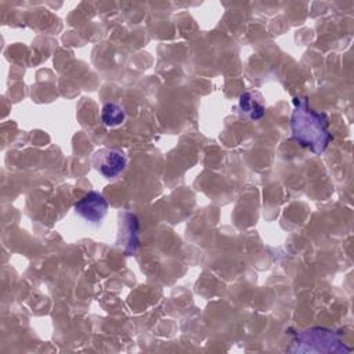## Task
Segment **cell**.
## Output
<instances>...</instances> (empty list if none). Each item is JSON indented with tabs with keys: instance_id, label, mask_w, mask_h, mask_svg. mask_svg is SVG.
Returning <instances> with one entry per match:
<instances>
[{
	"instance_id": "cell-1",
	"label": "cell",
	"mask_w": 354,
	"mask_h": 354,
	"mask_svg": "<svg viewBox=\"0 0 354 354\" xmlns=\"http://www.w3.org/2000/svg\"><path fill=\"white\" fill-rule=\"evenodd\" d=\"M295 109L290 116L293 138L314 153H321L330 141L328 118L325 113L313 111L306 98H295Z\"/></svg>"
},
{
	"instance_id": "cell-2",
	"label": "cell",
	"mask_w": 354,
	"mask_h": 354,
	"mask_svg": "<svg viewBox=\"0 0 354 354\" xmlns=\"http://www.w3.org/2000/svg\"><path fill=\"white\" fill-rule=\"evenodd\" d=\"M108 201L97 191L87 192L75 203V212L91 224H98L108 212Z\"/></svg>"
},
{
	"instance_id": "cell-3",
	"label": "cell",
	"mask_w": 354,
	"mask_h": 354,
	"mask_svg": "<svg viewBox=\"0 0 354 354\" xmlns=\"http://www.w3.org/2000/svg\"><path fill=\"white\" fill-rule=\"evenodd\" d=\"M93 166L105 178H115L124 170L126 156L118 149L102 148L93 155Z\"/></svg>"
},
{
	"instance_id": "cell-4",
	"label": "cell",
	"mask_w": 354,
	"mask_h": 354,
	"mask_svg": "<svg viewBox=\"0 0 354 354\" xmlns=\"http://www.w3.org/2000/svg\"><path fill=\"white\" fill-rule=\"evenodd\" d=\"M239 108L243 115L250 119H260L264 115V106L260 100L256 98V94L246 91L239 97Z\"/></svg>"
},
{
	"instance_id": "cell-5",
	"label": "cell",
	"mask_w": 354,
	"mask_h": 354,
	"mask_svg": "<svg viewBox=\"0 0 354 354\" xmlns=\"http://www.w3.org/2000/svg\"><path fill=\"white\" fill-rule=\"evenodd\" d=\"M101 119L102 123L108 127H116L119 124H122L126 119V112L123 109V106L118 102H106L102 106V112H101Z\"/></svg>"
}]
</instances>
